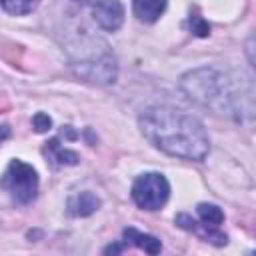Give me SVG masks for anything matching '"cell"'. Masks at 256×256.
Here are the masks:
<instances>
[{"label":"cell","instance_id":"obj_1","mask_svg":"<svg viewBox=\"0 0 256 256\" xmlns=\"http://www.w3.org/2000/svg\"><path fill=\"white\" fill-rule=\"evenodd\" d=\"M138 126L144 138L168 156L202 162L210 152L204 124L180 108L150 106L140 114Z\"/></svg>","mask_w":256,"mask_h":256},{"label":"cell","instance_id":"obj_2","mask_svg":"<svg viewBox=\"0 0 256 256\" xmlns=\"http://www.w3.org/2000/svg\"><path fill=\"white\" fill-rule=\"evenodd\" d=\"M180 88L190 100L216 114H228L236 120H242V114L252 118V84L242 88V80L218 68H196L186 72L180 78Z\"/></svg>","mask_w":256,"mask_h":256},{"label":"cell","instance_id":"obj_3","mask_svg":"<svg viewBox=\"0 0 256 256\" xmlns=\"http://www.w3.org/2000/svg\"><path fill=\"white\" fill-rule=\"evenodd\" d=\"M70 66L78 78L92 84H112L118 74L108 44L94 36H82L80 44L70 48Z\"/></svg>","mask_w":256,"mask_h":256},{"label":"cell","instance_id":"obj_4","mask_svg":"<svg viewBox=\"0 0 256 256\" xmlns=\"http://www.w3.org/2000/svg\"><path fill=\"white\" fill-rule=\"evenodd\" d=\"M0 186L16 204H30L38 194V174L30 164L14 158L4 170Z\"/></svg>","mask_w":256,"mask_h":256},{"label":"cell","instance_id":"obj_5","mask_svg":"<svg viewBox=\"0 0 256 256\" xmlns=\"http://www.w3.org/2000/svg\"><path fill=\"white\" fill-rule=\"evenodd\" d=\"M170 196V184L160 172L140 174L132 184V200L138 208L154 212L160 210Z\"/></svg>","mask_w":256,"mask_h":256},{"label":"cell","instance_id":"obj_6","mask_svg":"<svg viewBox=\"0 0 256 256\" xmlns=\"http://www.w3.org/2000/svg\"><path fill=\"white\" fill-rule=\"evenodd\" d=\"M92 16L102 30L116 32L124 24V6L120 0H96L92 4Z\"/></svg>","mask_w":256,"mask_h":256},{"label":"cell","instance_id":"obj_7","mask_svg":"<svg viewBox=\"0 0 256 256\" xmlns=\"http://www.w3.org/2000/svg\"><path fill=\"white\" fill-rule=\"evenodd\" d=\"M100 204H102V202H100V198H98L94 192L84 190V192H78V194L70 196L66 208H68V214H70V216H80V218H84V216L94 214V212L100 208Z\"/></svg>","mask_w":256,"mask_h":256},{"label":"cell","instance_id":"obj_8","mask_svg":"<svg viewBox=\"0 0 256 256\" xmlns=\"http://www.w3.org/2000/svg\"><path fill=\"white\" fill-rule=\"evenodd\" d=\"M166 4L168 0H132V12L140 22L152 24L164 14Z\"/></svg>","mask_w":256,"mask_h":256},{"label":"cell","instance_id":"obj_9","mask_svg":"<svg viewBox=\"0 0 256 256\" xmlns=\"http://www.w3.org/2000/svg\"><path fill=\"white\" fill-rule=\"evenodd\" d=\"M122 236H124V242L126 244H132V246L144 250L146 254H158L162 250V244H160V240L156 236L144 234V232H140V230H136L132 226L130 228H124Z\"/></svg>","mask_w":256,"mask_h":256},{"label":"cell","instance_id":"obj_10","mask_svg":"<svg viewBox=\"0 0 256 256\" xmlns=\"http://www.w3.org/2000/svg\"><path fill=\"white\" fill-rule=\"evenodd\" d=\"M46 154H48L56 164H62V166H74V164H78V160H80L76 152L62 148L60 142H58V138L46 142Z\"/></svg>","mask_w":256,"mask_h":256},{"label":"cell","instance_id":"obj_11","mask_svg":"<svg viewBox=\"0 0 256 256\" xmlns=\"http://www.w3.org/2000/svg\"><path fill=\"white\" fill-rule=\"evenodd\" d=\"M196 212H198V218L202 220L204 226H214V228H218V226L224 222V212H222L216 204L200 202V204L196 206Z\"/></svg>","mask_w":256,"mask_h":256},{"label":"cell","instance_id":"obj_12","mask_svg":"<svg viewBox=\"0 0 256 256\" xmlns=\"http://www.w3.org/2000/svg\"><path fill=\"white\" fill-rule=\"evenodd\" d=\"M38 4H40V0H0L2 10L12 16H26L32 10H36Z\"/></svg>","mask_w":256,"mask_h":256},{"label":"cell","instance_id":"obj_13","mask_svg":"<svg viewBox=\"0 0 256 256\" xmlns=\"http://www.w3.org/2000/svg\"><path fill=\"white\" fill-rule=\"evenodd\" d=\"M188 26H190V30H192L196 36H200V38H204V36L210 34V24H208L202 16H198V14H190Z\"/></svg>","mask_w":256,"mask_h":256},{"label":"cell","instance_id":"obj_14","mask_svg":"<svg viewBox=\"0 0 256 256\" xmlns=\"http://www.w3.org/2000/svg\"><path fill=\"white\" fill-rule=\"evenodd\" d=\"M32 126H34V130H36L38 134H42V132H48V130L52 128V120H50L48 114H44V112H36L34 118H32Z\"/></svg>","mask_w":256,"mask_h":256},{"label":"cell","instance_id":"obj_15","mask_svg":"<svg viewBox=\"0 0 256 256\" xmlns=\"http://www.w3.org/2000/svg\"><path fill=\"white\" fill-rule=\"evenodd\" d=\"M176 224L180 226V228H184V230H190V232H194V228H196V220L194 218H190L188 214H178L176 216Z\"/></svg>","mask_w":256,"mask_h":256},{"label":"cell","instance_id":"obj_16","mask_svg":"<svg viewBox=\"0 0 256 256\" xmlns=\"http://www.w3.org/2000/svg\"><path fill=\"white\" fill-rule=\"evenodd\" d=\"M124 250V244H110L104 248V254H120Z\"/></svg>","mask_w":256,"mask_h":256},{"label":"cell","instance_id":"obj_17","mask_svg":"<svg viewBox=\"0 0 256 256\" xmlns=\"http://www.w3.org/2000/svg\"><path fill=\"white\" fill-rule=\"evenodd\" d=\"M8 136H10V128L8 126H0V140H4Z\"/></svg>","mask_w":256,"mask_h":256},{"label":"cell","instance_id":"obj_18","mask_svg":"<svg viewBox=\"0 0 256 256\" xmlns=\"http://www.w3.org/2000/svg\"><path fill=\"white\" fill-rule=\"evenodd\" d=\"M74 2H80V4H86L88 0H74Z\"/></svg>","mask_w":256,"mask_h":256}]
</instances>
